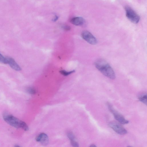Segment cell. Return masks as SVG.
Returning <instances> with one entry per match:
<instances>
[{
    "mask_svg": "<svg viewBox=\"0 0 147 147\" xmlns=\"http://www.w3.org/2000/svg\"><path fill=\"white\" fill-rule=\"evenodd\" d=\"M95 65L96 68L106 76L112 80L115 78V74L113 69L105 60H97L95 62Z\"/></svg>",
    "mask_w": 147,
    "mask_h": 147,
    "instance_id": "cell-1",
    "label": "cell"
},
{
    "mask_svg": "<svg viewBox=\"0 0 147 147\" xmlns=\"http://www.w3.org/2000/svg\"><path fill=\"white\" fill-rule=\"evenodd\" d=\"M3 116L5 121L9 124L16 128H21L22 121L7 112L4 113Z\"/></svg>",
    "mask_w": 147,
    "mask_h": 147,
    "instance_id": "cell-2",
    "label": "cell"
},
{
    "mask_svg": "<svg viewBox=\"0 0 147 147\" xmlns=\"http://www.w3.org/2000/svg\"><path fill=\"white\" fill-rule=\"evenodd\" d=\"M126 16L131 22L135 23H138L140 20L139 16L130 7L126 6L125 7Z\"/></svg>",
    "mask_w": 147,
    "mask_h": 147,
    "instance_id": "cell-3",
    "label": "cell"
},
{
    "mask_svg": "<svg viewBox=\"0 0 147 147\" xmlns=\"http://www.w3.org/2000/svg\"><path fill=\"white\" fill-rule=\"evenodd\" d=\"M108 108L110 111L113 114L115 119L121 124H126L129 123V121L119 113L115 110L113 107L109 103H107Z\"/></svg>",
    "mask_w": 147,
    "mask_h": 147,
    "instance_id": "cell-4",
    "label": "cell"
},
{
    "mask_svg": "<svg viewBox=\"0 0 147 147\" xmlns=\"http://www.w3.org/2000/svg\"><path fill=\"white\" fill-rule=\"evenodd\" d=\"M109 126L118 134L123 135L127 133V131L118 123L111 122L109 124Z\"/></svg>",
    "mask_w": 147,
    "mask_h": 147,
    "instance_id": "cell-5",
    "label": "cell"
},
{
    "mask_svg": "<svg viewBox=\"0 0 147 147\" xmlns=\"http://www.w3.org/2000/svg\"><path fill=\"white\" fill-rule=\"evenodd\" d=\"M82 38L89 43L94 45L97 42V40L90 32L87 30L84 31L81 34Z\"/></svg>",
    "mask_w": 147,
    "mask_h": 147,
    "instance_id": "cell-6",
    "label": "cell"
},
{
    "mask_svg": "<svg viewBox=\"0 0 147 147\" xmlns=\"http://www.w3.org/2000/svg\"><path fill=\"white\" fill-rule=\"evenodd\" d=\"M7 64H9L10 67L15 70L20 71L21 70V67L12 58L6 57Z\"/></svg>",
    "mask_w": 147,
    "mask_h": 147,
    "instance_id": "cell-7",
    "label": "cell"
},
{
    "mask_svg": "<svg viewBox=\"0 0 147 147\" xmlns=\"http://www.w3.org/2000/svg\"><path fill=\"white\" fill-rule=\"evenodd\" d=\"M36 141L40 142L42 145L47 144L49 140L47 136L45 134L42 133L39 134L36 138Z\"/></svg>",
    "mask_w": 147,
    "mask_h": 147,
    "instance_id": "cell-8",
    "label": "cell"
},
{
    "mask_svg": "<svg viewBox=\"0 0 147 147\" xmlns=\"http://www.w3.org/2000/svg\"><path fill=\"white\" fill-rule=\"evenodd\" d=\"M71 22L76 26L83 25L85 22L84 19L81 17H76L72 18L70 20Z\"/></svg>",
    "mask_w": 147,
    "mask_h": 147,
    "instance_id": "cell-9",
    "label": "cell"
},
{
    "mask_svg": "<svg viewBox=\"0 0 147 147\" xmlns=\"http://www.w3.org/2000/svg\"><path fill=\"white\" fill-rule=\"evenodd\" d=\"M147 96L146 93H144L141 95L139 97V99L146 105H147Z\"/></svg>",
    "mask_w": 147,
    "mask_h": 147,
    "instance_id": "cell-10",
    "label": "cell"
},
{
    "mask_svg": "<svg viewBox=\"0 0 147 147\" xmlns=\"http://www.w3.org/2000/svg\"><path fill=\"white\" fill-rule=\"evenodd\" d=\"M75 72V70H73L69 71H67L64 70H61L59 72L62 75L65 76H67L69 74L73 73Z\"/></svg>",
    "mask_w": 147,
    "mask_h": 147,
    "instance_id": "cell-11",
    "label": "cell"
},
{
    "mask_svg": "<svg viewBox=\"0 0 147 147\" xmlns=\"http://www.w3.org/2000/svg\"><path fill=\"white\" fill-rule=\"evenodd\" d=\"M0 63L4 64H7V61L6 57H4L0 53Z\"/></svg>",
    "mask_w": 147,
    "mask_h": 147,
    "instance_id": "cell-12",
    "label": "cell"
},
{
    "mask_svg": "<svg viewBox=\"0 0 147 147\" xmlns=\"http://www.w3.org/2000/svg\"><path fill=\"white\" fill-rule=\"evenodd\" d=\"M68 138L71 140V142L75 141V137L73 134L70 132L67 133V135Z\"/></svg>",
    "mask_w": 147,
    "mask_h": 147,
    "instance_id": "cell-13",
    "label": "cell"
},
{
    "mask_svg": "<svg viewBox=\"0 0 147 147\" xmlns=\"http://www.w3.org/2000/svg\"><path fill=\"white\" fill-rule=\"evenodd\" d=\"M61 27L62 29L66 31L69 30L71 29V28L69 26L65 24L61 25Z\"/></svg>",
    "mask_w": 147,
    "mask_h": 147,
    "instance_id": "cell-14",
    "label": "cell"
},
{
    "mask_svg": "<svg viewBox=\"0 0 147 147\" xmlns=\"http://www.w3.org/2000/svg\"><path fill=\"white\" fill-rule=\"evenodd\" d=\"M27 90L28 93L31 94H34L36 93L35 90L32 88H28Z\"/></svg>",
    "mask_w": 147,
    "mask_h": 147,
    "instance_id": "cell-15",
    "label": "cell"
},
{
    "mask_svg": "<svg viewBox=\"0 0 147 147\" xmlns=\"http://www.w3.org/2000/svg\"><path fill=\"white\" fill-rule=\"evenodd\" d=\"M71 145L74 147H78V143L76 141L71 142Z\"/></svg>",
    "mask_w": 147,
    "mask_h": 147,
    "instance_id": "cell-16",
    "label": "cell"
},
{
    "mask_svg": "<svg viewBox=\"0 0 147 147\" xmlns=\"http://www.w3.org/2000/svg\"><path fill=\"white\" fill-rule=\"evenodd\" d=\"M58 19V17L57 16H55V17L53 19V21L54 22H55Z\"/></svg>",
    "mask_w": 147,
    "mask_h": 147,
    "instance_id": "cell-17",
    "label": "cell"
},
{
    "mask_svg": "<svg viewBox=\"0 0 147 147\" xmlns=\"http://www.w3.org/2000/svg\"><path fill=\"white\" fill-rule=\"evenodd\" d=\"M91 146V147H92V146H96L94 145V144H92L91 145V146Z\"/></svg>",
    "mask_w": 147,
    "mask_h": 147,
    "instance_id": "cell-18",
    "label": "cell"
}]
</instances>
